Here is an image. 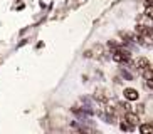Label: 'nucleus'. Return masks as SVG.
I'll return each instance as SVG.
<instances>
[{
    "mask_svg": "<svg viewBox=\"0 0 153 134\" xmlns=\"http://www.w3.org/2000/svg\"><path fill=\"white\" fill-rule=\"evenodd\" d=\"M131 57V54L128 50H123V49H118L113 52V60H116V62H128Z\"/></svg>",
    "mask_w": 153,
    "mask_h": 134,
    "instance_id": "f257e3e1",
    "label": "nucleus"
},
{
    "mask_svg": "<svg viewBox=\"0 0 153 134\" xmlns=\"http://www.w3.org/2000/svg\"><path fill=\"white\" fill-rule=\"evenodd\" d=\"M125 121H126V122H128L130 126H133V127L140 124V117H138V114H136V112H131V111H128V112L125 114Z\"/></svg>",
    "mask_w": 153,
    "mask_h": 134,
    "instance_id": "f03ea898",
    "label": "nucleus"
},
{
    "mask_svg": "<svg viewBox=\"0 0 153 134\" xmlns=\"http://www.w3.org/2000/svg\"><path fill=\"white\" fill-rule=\"evenodd\" d=\"M123 94H125V99H128V101H138V97H140L138 91H136V89H131V87H126Z\"/></svg>",
    "mask_w": 153,
    "mask_h": 134,
    "instance_id": "7ed1b4c3",
    "label": "nucleus"
},
{
    "mask_svg": "<svg viewBox=\"0 0 153 134\" xmlns=\"http://www.w3.org/2000/svg\"><path fill=\"white\" fill-rule=\"evenodd\" d=\"M135 66H136V69H140V71H143V69H146V67L150 66V60H148L146 57H140V59H136Z\"/></svg>",
    "mask_w": 153,
    "mask_h": 134,
    "instance_id": "20e7f679",
    "label": "nucleus"
},
{
    "mask_svg": "<svg viewBox=\"0 0 153 134\" xmlns=\"http://www.w3.org/2000/svg\"><path fill=\"white\" fill-rule=\"evenodd\" d=\"M94 99H96V101H99V102H106V96L103 94V91H96Z\"/></svg>",
    "mask_w": 153,
    "mask_h": 134,
    "instance_id": "39448f33",
    "label": "nucleus"
},
{
    "mask_svg": "<svg viewBox=\"0 0 153 134\" xmlns=\"http://www.w3.org/2000/svg\"><path fill=\"white\" fill-rule=\"evenodd\" d=\"M141 133H153V124H141L140 126Z\"/></svg>",
    "mask_w": 153,
    "mask_h": 134,
    "instance_id": "423d86ee",
    "label": "nucleus"
},
{
    "mask_svg": "<svg viewBox=\"0 0 153 134\" xmlns=\"http://www.w3.org/2000/svg\"><path fill=\"white\" fill-rule=\"evenodd\" d=\"M120 127H121L123 131H133V129H135V127H133V126H130L126 121H123L121 124H120Z\"/></svg>",
    "mask_w": 153,
    "mask_h": 134,
    "instance_id": "0eeeda50",
    "label": "nucleus"
},
{
    "mask_svg": "<svg viewBox=\"0 0 153 134\" xmlns=\"http://www.w3.org/2000/svg\"><path fill=\"white\" fill-rule=\"evenodd\" d=\"M121 76L125 77L126 80H131V79H133V76H131V74H130L128 71H125V69H121Z\"/></svg>",
    "mask_w": 153,
    "mask_h": 134,
    "instance_id": "6e6552de",
    "label": "nucleus"
},
{
    "mask_svg": "<svg viewBox=\"0 0 153 134\" xmlns=\"http://www.w3.org/2000/svg\"><path fill=\"white\" fill-rule=\"evenodd\" d=\"M145 13H146V17H148V18H152V20H153V5H148V9H146V12H145Z\"/></svg>",
    "mask_w": 153,
    "mask_h": 134,
    "instance_id": "1a4fd4ad",
    "label": "nucleus"
},
{
    "mask_svg": "<svg viewBox=\"0 0 153 134\" xmlns=\"http://www.w3.org/2000/svg\"><path fill=\"white\" fill-rule=\"evenodd\" d=\"M146 85H148L150 89H153V77H150V79L146 80Z\"/></svg>",
    "mask_w": 153,
    "mask_h": 134,
    "instance_id": "9d476101",
    "label": "nucleus"
},
{
    "mask_svg": "<svg viewBox=\"0 0 153 134\" xmlns=\"http://www.w3.org/2000/svg\"><path fill=\"white\" fill-rule=\"evenodd\" d=\"M145 4H146V5H153V0H145Z\"/></svg>",
    "mask_w": 153,
    "mask_h": 134,
    "instance_id": "9b49d317",
    "label": "nucleus"
}]
</instances>
